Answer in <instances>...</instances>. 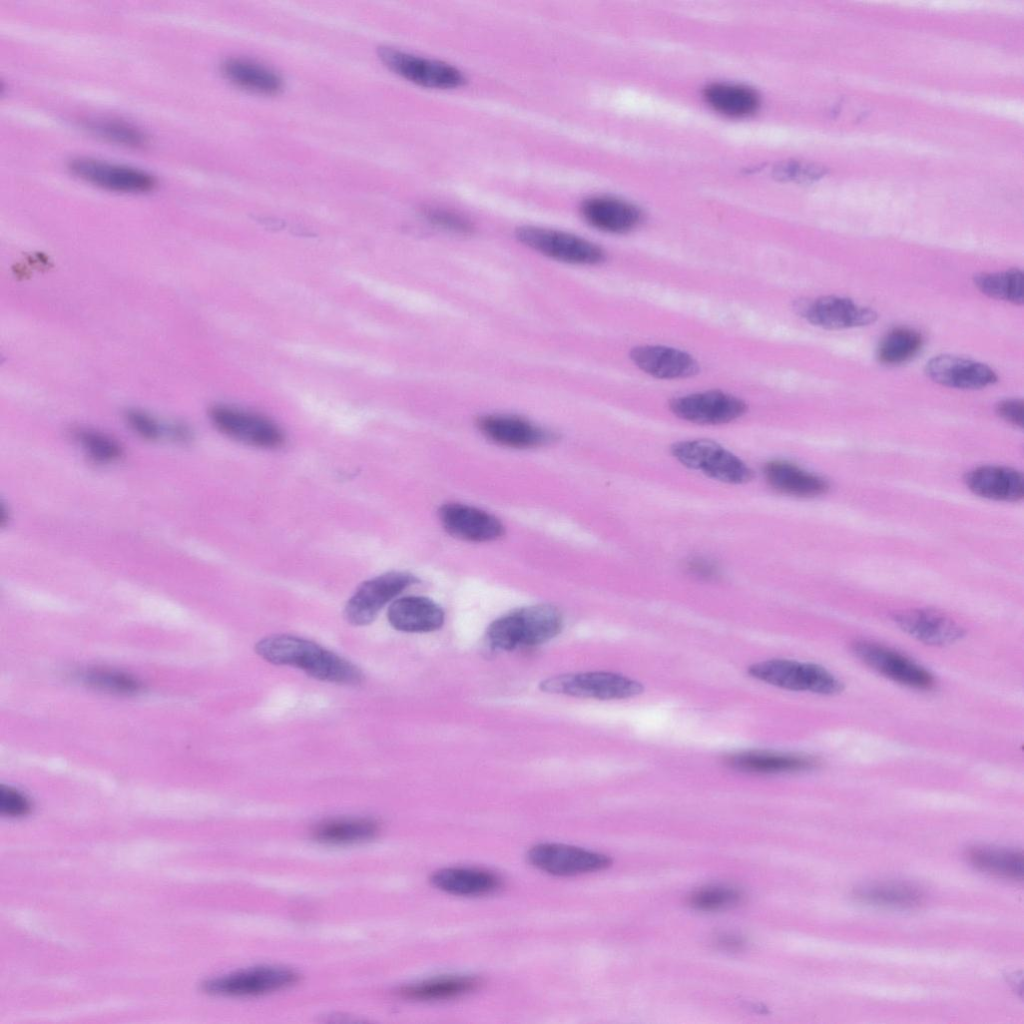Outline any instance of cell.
Returning <instances> with one entry per match:
<instances>
[{
	"instance_id": "43",
	"label": "cell",
	"mask_w": 1024,
	"mask_h": 1024,
	"mask_svg": "<svg viewBox=\"0 0 1024 1024\" xmlns=\"http://www.w3.org/2000/svg\"><path fill=\"white\" fill-rule=\"evenodd\" d=\"M687 569L692 574L700 578L710 579L717 575L716 566L712 562L702 558L690 560L687 564Z\"/></svg>"
},
{
	"instance_id": "13",
	"label": "cell",
	"mask_w": 1024,
	"mask_h": 1024,
	"mask_svg": "<svg viewBox=\"0 0 1024 1024\" xmlns=\"http://www.w3.org/2000/svg\"><path fill=\"white\" fill-rule=\"evenodd\" d=\"M69 169L90 184L116 192L143 193L156 185L154 176L142 169L96 158H75L70 161Z\"/></svg>"
},
{
	"instance_id": "11",
	"label": "cell",
	"mask_w": 1024,
	"mask_h": 1024,
	"mask_svg": "<svg viewBox=\"0 0 1024 1024\" xmlns=\"http://www.w3.org/2000/svg\"><path fill=\"white\" fill-rule=\"evenodd\" d=\"M527 858L535 868L555 876L593 873L611 864L607 855L559 843L536 844L529 849Z\"/></svg>"
},
{
	"instance_id": "20",
	"label": "cell",
	"mask_w": 1024,
	"mask_h": 1024,
	"mask_svg": "<svg viewBox=\"0 0 1024 1024\" xmlns=\"http://www.w3.org/2000/svg\"><path fill=\"white\" fill-rule=\"evenodd\" d=\"M968 489L982 498L1018 502L1024 495L1021 472L1006 466L985 465L972 469L965 476Z\"/></svg>"
},
{
	"instance_id": "6",
	"label": "cell",
	"mask_w": 1024,
	"mask_h": 1024,
	"mask_svg": "<svg viewBox=\"0 0 1024 1024\" xmlns=\"http://www.w3.org/2000/svg\"><path fill=\"white\" fill-rule=\"evenodd\" d=\"M516 238L527 247L558 261L591 265L604 259V251L578 235L538 226L517 228Z\"/></svg>"
},
{
	"instance_id": "19",
	"label": "cell",
	"mask_w": 1024,
	"mask_h": 1024,
	"mask_svg": "<svg viewBox=\"0 0 1024 1024\" xmlns=\"http://www.w3.org/2000/svg\"><path fill=\"white\" fill-rule=\"evenodd\" d=\"M480 431L491 441L511 448H532L553 439L550 432L514 415H486L478 420Z\"/></svg>"
},
{
	"instance_id": "9",
	"label": "cell",
	"mask_w": 1024,
	"mask_h": 1024,
	"mask_svg": "<svg viewBox=\"0 0 1024 1024\" xmlns=\"http://www.w3.org/2000/svg\"><path fill=\"white\" fill-rule=\"evenodd\" d=\"M378 56L394 73L417 85L450 89L461 86L465 77L454 66L430 58H425L390 47H380Z\"/></svg>"
},
{
	"instance_id": "16",
	"label": "cell",
	"mask_w": 1024,
	"mask_h": 1024,
	"mask_svg": "<svg viewBox=\"0 0 1024 1024\" xmlns=\"http://www.w3.org/2000/svg\"><path fill=\"white\" fill-rule=\"evenodd\" d=\"M925 372L934 382L957 389H981L997 381L995 371L986 364L954 355L931 358Z\"/></svg>"
},
{
	"instance_id": "42",
	"label": "cell",
	"mask_w": 1024,
	"mask_h": 1024,
	"mask_svg": "<svg viewBox=\"0 0 1024 1024\" xmlns=\"http://www.w3.org/2000/svg\"><path fill=\"white\" fill-rule=\"evenodd\" d=\"M996 412L1000 418L1015 426H1023V402L1019 399H1006L997 404Z\"/></svg>"
},
{
	"instance_id": "12",
	"label": "cell",
	"mask_w": 1024,
	"mask_h": 1024,
	"mask_svg": "<svg viewBox=\"0 0 1024 1024\" xmlns=\"http://www.w3.org/2000/svg\"><path fill=\"white\" fill-rule=\"evenodd\" d=\"M851 650L865 665L899 684L921 690L934 685V678L926 669L883 645L858 640Z\"/></svg>"
},
{
	"instance_id": "7",
	"label": "cell",
	"mask_w": 1024,
	"mask_h": 1024,
	"mask_svg": "<svg viewBox=\"0 0 1024 1024\" xmlns=\"http://www.w3.org/2000/svg\"><path fill=\"white\" fill-rule=\"evenodd\" d=\"M299 981V974L284 966H257L213 979L204 985L211 994L233 997L259 996L286 989Z\"/></svg>"
},
{
	"instance_id": "37",
	"label": "cell",
	"mask_w": 1024,
	"mask_h": 1024,
	"mask_svg": "<svg viewBox=\"0 0 1024 1024\" xmlns=\"http://www.w3.org/2000/svg\"><path fill=\"white\" fill-rule=\"evenodd\" d=\"M83 678L89 685L112 693L133 694L141 689V683L137 679L113 670L93 669L87 671Z\"/></svg>"
},
{
	"instance_id": "14",
	"label": "cell",
	"mask_w": 1024,
	"mask_h": 1024,
	"mask_svg": "<svg viewBox=\"0 0 1024 1024\" xmlns=\"http://www.w3.org/2000/svg\"><path fill=\"white\" fill-rule=\"evenodd\" d=\"M670 408L677 417L688 422L718 425L741 417L746 404L721 391H705L675 398Z\"/></svg>"
},
{
	"instance_id": "40",
	"label": "cell",
	"mask_w": 1024,
	"mask_h": 1024,
	"mask_svg": "<svg viewBox=\"0 0 1024 1024\" xmlns=\"http://www.w3.org/2000/svg\"><path fill=\"white\" fill-rule=\"evenodd\" d=\"M128 425L141 437L148 440H155L161 435V428L158 422L139 410H129L125 415Z\"/></svg>"
},
{
	"instance_id": "1",
	"label": "cell",
	"mask_w": 1024,
	"mask_h": 1024,
	"mask_svg": "<svg viewBox=\"0 0 1024 1024\" xmlns=\"http://www.w3.org/2000/svg\"><path fill=\"white\" fill-rule=\"evenodd\" d=\"M256 653L275 665L292 666L311 677L337 684H358L362 673L357 666L322 646L292 635H271L258 641Z\"/></svg>"
},
{
	"instance_id": "28",
	"label": "cell",
	"mask_w": 1024,
	"mask_h": 1024,
	"mask_svg": "<svg viewBox=\"0 0 1024 1024\" xmlns=\"http://www.w3.org/2000/svg\"><path fill=\"white\" fill-rule=\"evenodd\" d=\"M379 831V824L373 819L348 817L319 823L313 830V835L317 841L324 844L350 845L372 840Z\"/></svg>"
},
{
	"instance_id": "44",
	"label": "cell",
	"mask_w": 1024,
	"mask_h": 1024,
	"mask_svg": "<svg viewBox=\"0 0 1024 1024\" xmlns=\"http://www.w3.org/2000/svg\"><path fill=\"white\" fill-rule=\"evenodd\" d=\"M717 945L722 949L736 951L744 946V940L734 934H722L717 937Z\"/></svg>"
},
{
	"instance_id": "34",
	"label": "cell",
	"mask_w": 1024,
	"mask_h": 1024,
	"mask_svg": "<svg viewBox=\"0 0 1024 1024\" xmlns=\"http://www.w3.org/2000/svg\"><path fill=\"white\" fill-rule=\"evenodd\" d=\"M922 336L910 328L899 327L888 332L879 344L877 357L887 365L902 364L921 350Z\"/></svg>"
},
{
	"instance_id": "39",
	"label": "cell",
	"mask_w": 1024,
	"mask_h": 1024,
	"mask_svg": "<svg viewBox=\"0 0 1024 1024\" xmlns=\"http://www.w3.org/2000/svg\"><path fill=\"white\" fill-rule=\"evenodd\" d=\"M30 808L29 800L21 792L10 787H1L0 811L2 814L11 817L23 816L30 811Z\"/></svg>"
},
{
	"instance_id": "25",
	"label": "cell",
	"mask_w": 1024,
	"mask_h": 1024,
	"mask_svg": "<svg viewBox=\"0 0 1024 1024\" xmlns=\"http://www.w3.org/2000/svg\"><path fill=\"white\" fill-rule=\"evenodd\" d=\"M763 474L774 490L790 496L816 497L829 489L824 478L788 461L774 460L767 463Z\"/></svg>"
},
{
	"instance_id": "24",
	"label": "cell",
	"mask_w": 1024,
	"mask_h": 1024,
	"mask_svg": "<svg viewBox=\"0 0 1024 1024\" xmlns=\"http://www.w3.org/2000/svg\"><path fill=\"white\" fill-rule=\"evenodd\" d=\"M581 214L594 228L609 233H625L640 222V212L632 204L610 196H594L581 205Z\"/></svg>"
},
{
	"instance_id": "32",
	"label": "cell",
	"mask_w": 1024,
	"mask_h": 1024,
	"mask_svg": "<svg viewBox=\"0 0 1024 1024\" xmlns=\"http://www.w3.org/2000/svg\"><path fill=\"white\" fill-rule=\"evenodd\" d=\"M855 897L868 904L893 908H912L923 901V894L917 888L894 883L862 887L855 892Z\"/></svg>"
},
{
	"instance_id": "23",
	"label": "cell",
	"mask_w": 1024,
	"mask_h": 1024,
	"mask_svg": "<svg viewBox=\"0 0 1024 1024\" xmlns=\"http://www.w3.org/2000/svg\"><path fill=\"white\" fill-rule=\"evenodd\" d=\"M390 625L403 632H431L442 627L444 612L429 598L406 596L391 603L387 612Z\"/></svg>"
},
{
	"instance_id": "29",
	"label": "cell",
	"mask_w": 1024,
	"mask_h": 1024,
	"mask_svg": "<svg viewBox=\"0 0 1024 1024\" xmlns=\"http://www.w3.org/2000/svg\"><path fill=\"white\" fill-rule=\"evenodd\" d=\"M480 983L475 976H440L410 984L401 990V994L417 1001L449 1000L476 990Z\"/></svg>"
},
{
	"instance_id": "26",
	"label": "cell",
	"mask_w": 1024,
	"mask_h": 1024,
	"mask_svg": "<svg viewBox=\"0 0 1024 1024\" xmlns=\"http://www.w3.org/2000/svg\"><path fill=\"white\" fill-rule=\"evenodd\" d=\"M437 889L458 896H482L501 887V879L493 872L463 867L443 868L431 876Z\"/></svg>"
},
{
	"instance_id": "35",
	"label": "cell",
	"mask_w": 1024,
	"mask_h": 1024,
	"mask_svg": "<svg viewBox=\"0 0 1024 1024\" xmlns=\"http://www.w3.org/2000/svg\"><path fill=\"white\" fill-rule=\"evenodd\" d=\"M742 898V893L736 888L708 886L692 892L688 896V903L697 910L716 911L735 906Z\"/></svg>"
},
{
	"instance_id": "2",
	"label": "cell",
	"mask_w": 1024,
	"mask_h": 1024,
	"mask_svg": "<svg viewBox=\"0 0 1024 1024\" xmlns=\"http://www.w3.org/2000/svg\"><path fill=\"white\" fill-rule=\"evenodd\" d=\"M562 616L548 604L513 610L493 621L487 629L489 644L500 650H514L543 644L559 634Z\"/></svg>"
},
{
	"instance_id": "15",
	"label": "cell",
	"mask_w": 1024,
	"mask_h": 1024,
	"mask_svg": "<svg viewBox=\"0 0 1024 1024\" xmlns=\"http://www.w3.org/2000/svg\"><path fill=\"white\" fill-rule=\"evenodd\" d=\"M801 315L813 325L825 329L861 327L875 322L874 310L848 298L823 296L800 305Z\"/></svg>"
},
{
	"instance_id": "8",
	"label": "cell",
	"mask_w": 1024,
	"mask_h": 1024,
	"mask_svg": "<svg viewBox=\"0 0 1024 1024\" xmlns=\"http://www.w3.org/2000/svg\"><path fill=\"white\" fill-rule=\"evenodd\" d=\"M210 419L226 436L257 448L274 449L283 445L285 436L272 420L239 408L216 405L211 408Z\"/></svg>"
},
{
	"instance_id": "3",
	"label": "cell",
	"mask_w": 1024,
	"mask_h": 1024,
	"mask_svg": "<svg viewBox=\"0 0 1024 1024\" xmlns=\"http://www.w3.org/2000/svg\"><path fill=\"white\" fill-rule=\"evenodd\" d=\"M747 672L759 681L791 691L835 695L844 689V684L837 677L813 663L770 659L751 665Z\"/></svg>"
},
{
	"instance_id": "31",
	"label": "cell",
	"mask_w": 1024,
	"mask_h": 1024,
	"mask_svg": "<svg viewBox=\"0 0 1024 1024\" xmlns=\"http://www.w3.org/2000/svg\"><path fill=\"white\" fill-rule=\"evenodd\" d=\"M967 857L975 867L984 872L1013 880L1023 878V854L1020 851L973 847L968 850Z\"/></svg>"
},
{
	"instance_id": "10",
	"label": "cell",
	"mask_w": 1024,
	"mask_h": 1024,
	"mask_svg": "<svg viewBox=\"0 0 1024 1024\" xmlns=\"http://www.w3.org/2000/svg\"><path fill=\"white\" fill-rule=\"evenodd\" d=\"M415 582L413 575L402 571L387 572L363 582L348 600L345 618L356 626L371 623L387 603Z\"/></svg>"
},
{
	"instance_id": "36",
	"label": "cell",
	"mask_w": 1024,
	"mask_h": 1024,
	"mask_svg": "<svg viewBox=\"0 0 1024 1024\" xmlns=\"http://www.w3.org/2000/svg\"><path fill=\"white\" fill-rule=\"evenodd\" d=\"M89 127L97 135L129 147H141L147 143L145 134L131 124L120 120H93L90 122Z\"/></svg>"
},
{
	"instance_id": "17",
	"label": "cell",
	"mask_w": 1024,
	"mask_h": 1024,
	"mask_svg": "<svg viewBox=\"0 0 1024 1024\" xmlns=\"http://www.w3.org/2000/svg\"><path fill=\"white\" fill-rule=\"evenodd\" d=\"M893 620L902 631L926 645H950L964 635L958 623L932 609L905 610L896 613Z\"/></svg>"
},
{
	"instance_id": "41",
	"label": "cell",
	"mask_w": 1024,
	"mask_h": 1024,
	"mask_svg": "<svg viewBox=\"0 0 1024 1024\" xmlns=\"http://www.w3.org/2000/svg\"><path fill=\"white\" fill-rule=\"evenodd\" d=\"M426 215L432 223L447 230L463 234L470 233L472 231L471 224L457 214L435 209L427 211Z\"/></svg>"
},
{
	"instance_id": "27",
	"label": "cell",
	"mask_w": 1024,
	"mask_h": 1024,
	"mask_svg": "<svg viewBox=\"0 0 1024 1024\" xmlns=\"http://www.w3.org/2000/svg\"><path fill=\"white\" fill-rule=\"evenodd\" d=\"M222 73L234 85L259 94H277L282 79L268 67L244 58H229L222 64Z\"/></svg>"
},
{
	"instance_id": "33",
	"label": "cell",
	"mask_w": 1024,
	"mask_h": 1024,
	"mask_svg": "<svg viewBox=\"0 0 1024 1024\" xmlns=\"http://www.w3.org/2000/svg\"><path fill=\"white\" fill-rule=\"evenodd\" d=\"M974 284L988 297L1016 305L1023 303V273L1019 269L980 273L974 276Z\"/></svg>"
},
{
	"instance_id": "21",
	"label": "cell",
	"mask_w": 1024,
	"mask_h": 1024,
	"mask_svg": "<svg viewBox=\"0 0 1024 1024\" xmlns=\"http://www.w3.org/2000/svg\"><path fill=\"white\" fill-rule=\"evenodd\" d=\"M630 357L637 367L656 378L681 379L698 371V364L691 355L672 347L638 346Z\"/></svg>"
},
{
	"instance_id": "18",
	"label": "cell",
	"mask_w": 1024,
	"mask_h": 1024,
	"mask_svg": "<svg viewBox=\"0 0 1024 1024\" xmlns=\"http://www.w3.org/2000/svg\"><path fill=\"white\" fill-rule=\"evenodd\" d=\"M439 517L448 533L467 541H492L504 533V527L496 517L465 504H445L439 510Z\"/></svg>"
},
{
	"instance_id": "22",
	"label": "cell",
	"mask_w": 1024,
	"mask_h": 1024,
	"mask_svg": "<svg viewBox=\"0 0 1024 1024\" xmlns=\"http://www.w3.org/2000/svg\"><path fill=\"white\" fill-rule=\"evenodd\" d=\"M726 764L744 773L782 774L811 770L818 761L804 754L753 750L728 756Z\"/></svg>"
},
{
	"instance_id": "38",
	"label": "cell",
	"mask_w": 1024,
	"mask_h": 1024,
	"mask_svg": "<svg viewBox=\"0 0 1024 1024\" xmlns=\"http://www.w3.org/2000/svg\"><path fill=\"white\" fill-rule=\"evenodd\" d=\"M77 439L94 460L111 462L122 456L121 446L107 435L90 430H81L77 432Z\"/></svg>"
},
{
	"instance_id": "5",
	"label": "cell",
	"mask_w": 1024,
	"mask_h": 1024,
	"mask_svg": "<svg viewBox=\"0 0 1024 1024\" xmlns=\"http://www.w3.org/2000/svg\"><path fill=\"white\" fill-rule=\"evenodd\" d=\"M539 687L546 693L598 700L626 699L643 692L640 682L610 672H582L547 678Z\"/></svg>"
},
{
	"instance_id": "30",
	"label": "cell",
	"mask_w": 1024,
	"mask_h": 1024,
	"mask_svg": "<svg viewBox=\"0 0 1024 1024\" xmlns=\"http://www.w3.org/2000/svg\"><path fill=\"white\" fill-rule=\"evenodd\" d=\"M704 97L714 110L732 117L749 115L759 105V98L754 90L737 84H711L705 89Z\"/></svg>"
},
{
	"instance_id": "4",
	"label": "cell",
	"mask_w": 1024,
	"mask_h": 1024,
	"mask_svg": "<svg viewBox=\"0 0 1024 1024\" xmlns=\"http://www.w3.org/2000/svg\"><path fill=\"white\" fill-rule=\"evenodd\" d=\"M673 456L684 466L729 484H743L753 477L750 467L735 454L709 439L680 441Z\"/></svg>"
}]
</instances>
